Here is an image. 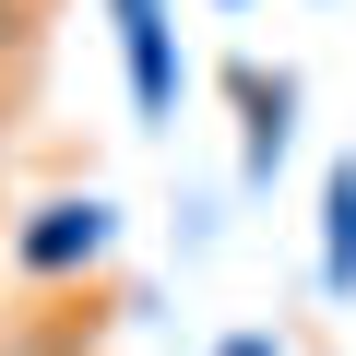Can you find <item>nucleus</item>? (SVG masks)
<instances>
[{
    "label": "nucleus",
    "instance_id": "obj_3",
    "mask_svg": "<svg viewBox=\"0 0 356 356\" xmlns=\"http://www.w3.org/2000/svg\"><path fill=\"white\" fill-rule=\"evenodd\" d=\"M0 36H13V0H0Z\"/></svg>",
    "mask_w": 356,
    "mask_h": 356
},
{
    "label": "nucleus",
    "instance_id": "obj_2",
    "mask_svg": "<svg viewBox=\"0 0 356 356\" xmlns=\"http://www.w3.org/2000/svg\"><path fill=\"white\" fill-rule=\"evenodd\" d=\"M72 250H95V214H83V226H72V214H60V226H36V261H72Z\"/></svg>",
    "mask_w": 356,
    "mask_h": 356
},
{
    "label": "nucleus",
    "instance_id": "obj_1",
    "mask_svg": "<svg viewBox=\"0 0 356 356\" xmlns=\"http://www.w3.org/2000/svg\"><path fill=\"white\" fill-rule=\"evenodd\" d=\"M356 273V178H332V285Z\"/></svg>",
    "mask_w": 356,
    "mask_h": 356
}]
</instances>
